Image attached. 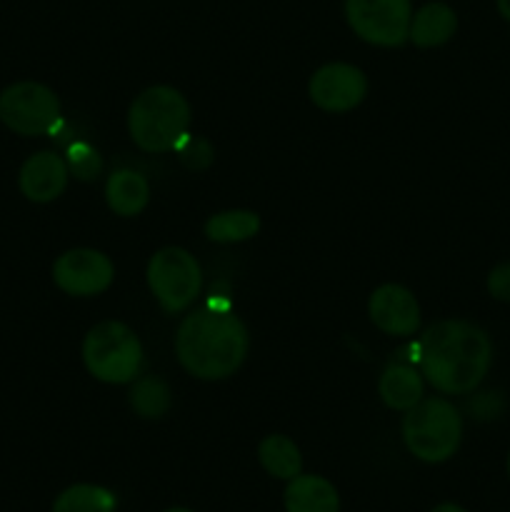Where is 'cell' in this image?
I'll return each mask as SVG.
<instances>
[{"label":"cell","mask_w":510,"mask_h":512,"mask_svg":"<svg viewBox=\"0 0 510 512\" xmlns=\"http://www.w3.org/2000/svg\"><path fill=\"white\" fill-rule=\"evenodd\" d=\"M368 315L385 335L408 338L420 328V305L408 288L395 283L380 285L368 300Z\"/></svg>","instance_id":"obj_11"},{"label":"cell","mask_w":510,"mask_h":512,"mask_svg":"<svg viewBox=\"0 0 510 512\" xmlns=\"http://www.w3.org/2000/svg\"><path fill=\"white\" fill-rule=\"evenodd\" d=\"M65 163H68L70 173H73L75 178H80V180L98 178L100 170H103V160H100L98 150L90 148L88 143L70 145Z\"/></svg>","instance_id":"obj_21"},{"label":"cell","mask_w":510,"mask_h":512,"mask_svg":"<svg viewBox=\"0 0 510 512\" xmlns=\"http://www.w3.org/2000/svg\"><path fill=\"white\" fill-rule=\"evenodd\" d=\"M308 95L325 113H348L368 95V78L355 65L328 63L313 73Z\"/></svg>","instance_id":"obj_10"},{"label":"cell","mask_w":510,"mask_h":512,"mask_svg":"<svg viewBox=\"0 0 510 512\" xmlns=\"http://www.w3.org/2000/svg\"><path fill=\"white\" fill-rule=\"evenodd\" d=\"M148 288L158 300L160 310L168 315H178L188 310L198 300L203 288L200 265L188 250L170 248L158 250L148 263Z\"/></svg>","instance_id":"obj_6"},{"label":"cell","mask_w":510,"mask_h":512,"mask_svg":"<svg viewBox=\"0 0 510 512\" xmlns=\"http://www.w3.org/2000/svg\"><path fill=\"white\" fill-rule=\"evenodd\" d=\"M423 375L413 365L393 363L378 380V395L390 410H410L423 400Z\"/></svg>","instance_id":"obj_14"},{"label":"cell","mask_w":510,"mask_h":512,"mask_svg":"<svg viewBox=\"0 0 510 512\" xmlns=\"http://www.w3.org/2000/svg\"><path fill=\"white\" fill-rule=\"evenodd\" d=\"M285 510L288 512H338V490L320 475H295L285 488Z\"/></svg>","instance_id":"obj_13"},{"label":"cell","mask_w":510,"mask_h":512,"mask_svg":"<svg viewBox=\"0 0 510 512\" xmlns=\"http://www.w3.org/2000/svg\"><path fill=\"white\" fill-rule=\"evenodd\" d=\"M165 512H193V510H188V508H173V510H165Z\"/></svg>","instance_id":"obj_26"},{"label":"cell","mask_w":510,"mask_h":512,"mask_svg":"<svg viewBox=\"0 0 510 512\" xmlns=\"http://www.w3.org/2000/svg\"><path fill=\"white\" fill-rule=\"evenodd\" d=\"M258 460L278 480H293L303 470L298 445L288 435H268V438L260 440Z\"/></svg>","instance_id":"obj_17"},{"label":"cell","mask_w":510,"mask_h":512,"mask_svg":"<svg viewBox=\"0 0 510 512\" xmlns=\"http://www.w3.org/2000/svg\"><path fill=\"white\" fill-rule=\"evenodd\" d=\"M345 18L360 40L378 48H398L408 40L410 0H345Z\"/></svg>","instance_id":"obj_8"},{"label":"cell","mask_w":510,"mask_h":512,"mask_svg":"<svg viewBox=\"0 0 510 512\" xmlns=\"http://www.w3.org/2000/svg\"><path fill=\"white\" fill-rule=\"evenodd\" d=\"M508 475H510V455H508Z\"/></svg>","instance_id":"obj_27"},{"label":"cell","mask_w":510,"mask_h":512,"mask_svg":"<svg viewBox=\"0 0 510 512\" xmlns=\"http://www.w3.org/2000/svg\"><path fill=\"white\" fill-rule=\"evenodd\" d=\"M458 30V15L445 3H428L410 20L408 40L418 48H438L445 45Z\"/></svg>","instance_id":"obj_15"},{"label":"cell","mask_w":510,"mask_h":512,"mask_svg":"<svg viewBox=\"0 0 510 512\" xmlns=\"http://www.w3.org/2000/svg\"><path fill=\"white\" fill-rule=\"evenodd\" d=\"M70 170L65 158L50 150L30 155L18 173V188L30 203H53L68 188Z\"/></svg>","instance_id":"obj_12"},{"label":"cell","mask_w":510,"mask_h":512,"mask_svg":"<svg viewBox=\"0 0 510 512\" xmlns=\"http://www.w3.org/2000/svg\"><path fill=\"white\" fill-rule=\"evenodd\" d=\"M115 278L110 258L93 248H75L60 255L53 263V280L65 295L93 298L105 293Z\"/></svg>","instance_id":"obj_9"},{"label":"cell","mask_w":510,"mask_h":512,"mask_svg":"<svg viewBox=\"0 0 510 512\" xmlns=\"http://www.w3.org/2000/svg\"><path fill=\"white\" fill-rule=\"evenodd\" d=\"M488 293L495 300L510 303V263H500L488 275Z\"/></svg>","instance_id":"obj_23"},{"label":"cell","mask_w":510,"mask_h":512,"mask_svg":"<svg viewBox=\"0 0 510 512\" xmlns=\"http://www.w3.org/2000/svg\"><path fill=\"white\" fill-rule=\"evenodd\" d=\"M248 348V328L225 308L195 310L175 335L178 363L200 380L230 378L243 365Z\"/></svg>","instance_id":"obj_2"},{"label":"cell","mask_w":510,"mask_h":512,"mask_svg":"<svg viewBox=\"0 0 510 512\" xmlns=\"http://www.w3.org/2000/svg\"><path fill=\"white\" fill-rule=\"evenodd\" d=\"M175 153H178L180 163L190 170H205L213 163V148L205 138H193V135H185L178 145H175Z\"/></svg>","instance_id":"obj_22"},{"label":"cell","mask_w":510,"mask_h":512,"mask_svg":"<svg viewBox=\"0 0 510 512\" xmlns=\"http://www.w3.org/2000/svg\"><path fill=\"white\" fill-rule=\"evenodd\" d=\"M83 363L100 383H133L143 365V345L125 323L103 320L85 335Z\"/></svg>","instance_id":"obj_5"},{"label":"cell","mask_w":510,"mask_h":512,"mask_svg":"<svg viewBox=\"0 0 510 512\" xmlns=\"http://www.w3.org/2000/svg\"><path fill=\"white\" fill-rule=\"evenodd\" d=\"M405 448L423 463H445L453 458L463 440V418L445 398H423L405 410Z\"/></svg>","instance_id":"obj_4"},{"label":"cell","mask_w":510,"mask_h":512,"mask_svg":"<svg viewBox=\"0 0 510 512\" xmlns=\"http://www.w3.org/2000/svg\"><path fill=\"white\" fill-rule=\"evenodd\" d=\"M108 208L120 218H135L145 210L150 200V185L135 170H115L105 183Z\"/></svg>","instance_id":"obj_16"},{"label":"cell","mask_w":510,"mask_h":512,"mask_svg":"<svg viewBox=\"0 0 510 512\" xmlns=\"http://www.w3.org/2000/svg\"><path fill=\"white\" fill-rule=\"evenodd\" d=\"M190 105L180 90L153 85L133 100L128 130L133 143L145 153H168L188 135Z\"/></svg>","instance_id":"obj_3"},{"label":"cell","mask_w":510,"mask_h":512,"mask_svg":"<svg viewBox=\"0 0 510 512\" xmlns=\"http://www.w3.org/2000/svg\"><path fill=\"white\" fill-rule=\"evenodd\" d=\"M433 512H465V510L455 503H443V505H438Z\"/></svg>","instance_id":"obj_25"},{"label":"cell","mask_w":510,"mask_h":512,"mask_svg":"<svg viewBox=\"0 0 510 512\" xmlns=\"http://www.w3.org/2000/svg\"><path fill=\"white\" fill-rule=\"evenodd\" d=\"M495 5H498V13L510 23V0H495Z\"/></svg>","instance_id":"obj_24"},{"label":"cell","mask_w":510,"mask_h":512,"mask_svg":"<svg viewBox=\"0 0 510 512\" xmlns=\"http://www.w3.org/2000/svg\"><path fill=\"white\" fill-rule=\"evenodd\" d=\"M258 230L260 218L253 210H223V213H215L205 223L208 240L223 245L243 243V240H250L253 235H258Z\"/></svg>","instance_id":"obj_18"},{"label":"cell","mask_w":510,"mask_h":512,"mask_svg":"<svg viewBox=\"0 0 510 512\" xmlns=\"http://www.w3.org/2000/svg\"><path fill=\"white\" fill-rule=\"evenodd\" d=\"M118 498L100 485H70L55 498L53 512H115Z\"/></svg>","instance_id":"obj_19"},{"label":"cell","mask_w":510,"mask_h":512,"mask_svg":"<svg viewBox=\"0 0 510 512\" xmlns=\"http://www.w3.org/2000/svg\"><path fill=\"white\" fill-rule=\"evenodd\" d=\"M60 100L48 85L23 80L0 93V123L13 133L33 138L43 135L58 123Z\"/></svg>","instance_id":"obj_7"},{"label":"cell","mask_w":510,"mask_h":512,"mask_svg":"<svg viewBox=\"0 0 510 512\" xmlns=\"http://www.w3.org/2000/svg\"><path fill=\"white\" fill-rule=\"evenodd\" d=\"M128 400L130 408H133L140 418L158 420L170 410V388L165 380L155 378V375H145V378L135 380Z\"/></svg>","instance_id":"obj_20"},{"label":"cell","mask_w":510,"mask_h":512,"mask_svg":"<svg viewBox=\"0 0 510 512\" xmlns=\"http://www.w3.org/2000/svg\"><path fill=\"white\" fill-rule=\"evenodd\" d=\"M493 363V343L470 320H440L418 343V370L443 395H468Z\"/></svg>","instance_id":"obj_1"}]
</instances>
